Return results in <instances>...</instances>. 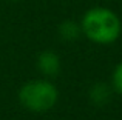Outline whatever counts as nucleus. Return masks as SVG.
Instances as JSON below:
<instances>
[{
    "mask_svg": "<svg viewBox=\"0 0 122 120\" xmlns=\"http://www.w3.org/2000/svg\"><path fill=\"white\" fill-rule=\"evenodd\" d=\"M81 29L90 42L97 45H111L122 34V22L113 9L94 6L82 15Z\"/></svg>",
    "mask_w": 122,
    "mask_h": 120,
    "instance_id": "nucleus-1",
    "label": "nucleus"
},
{
    "mask_svg": "<svg viewBox=\"0 0 122 120\" xmlns=\"http://www.w3.org/2000/svg\"><path fill=\"white\" fill-rule=\"evenodd\" d=\"M59 91L50 80H31L19 89V102L33 112H45L54 108Z\"/></svg>",
    "mask_w": 122,
    "mask_h": 120,
    "instance_id": "nucleus-2",
    "label": "nucleus"
},
{
    "mask_svg": "<svg viewBox=\"0 0 122 120\" xmlns=\"http://www.w3.org/2000/svg\"><path fill=\"white\" fill-rule=\"evenodd\" d=\"M37 68L43 75L54 77L60 71V59L54 51H42L37 57Z\"/></svg>",
    "mask_w": 122,
    "mask_h": 120,
    "instance_id": "nucleus-3",
    "label": "nucleus"
},
{
    "mask_svg": "<svg viewBox=\"0 0 122 120\" xmlns=\"http://www.w3.org/2000/svg\"><path fill=\"white\" fill-rule=\"evenodd\" d=\"M110 97H111V89L105 83H96L90 89V100L97 106L105 105L110 100Z\"/></svg>",
    "mask_w": 122,
    "mask_h": 120,
    "instance_id": "nucleus-4",
    "label": "nucleus"
},
{
    "mask_svg": "<svg viewBox=\"0 0 122 120\" xmlns=\"http://www.w3.org/2000/svg\"><path fill=\"white\" fill-rule=\"evenodd\" d=\"M59 34L66 42H74L82 34L81 23H76V22H71V20H65L63 23H60V26H59Z\"/></svg>",
    "mask_w": 122,
    "mask_h": 120,
    "instance_id": "nucleus-5",
    "label": "nucleus"
},
{
    "mask_svg": "<svg viewBox=\"0 0 122 120\" xmlns=\"http://www.w3.org/2000/svg\"><path fill=\"white\" fill-rule=\"evenodd\" d=\"M111 85H113V89L122 96V62H119L114 68L113 77H111Z\"/></svg>",
    "mask_w": 122,
    "mask_h": 120,
    "instance_id": "nucleus-6",
    "label": "nucleus"
},
{
    "mask_svg": "<svg viewBox=\"0 0 122 120\" xmlns=\"http://www.w3.org/2000/svg\"><path fill=\"white\" fill-rule=\"evenodd\" d=\"M9 2H19V0H9Z\"/></svg>",
    "mask_w": 122,
    "mask_h": 120,
    "instance_id": "nucleus-7",
    "label": "nucleus"
}]
</instances>
